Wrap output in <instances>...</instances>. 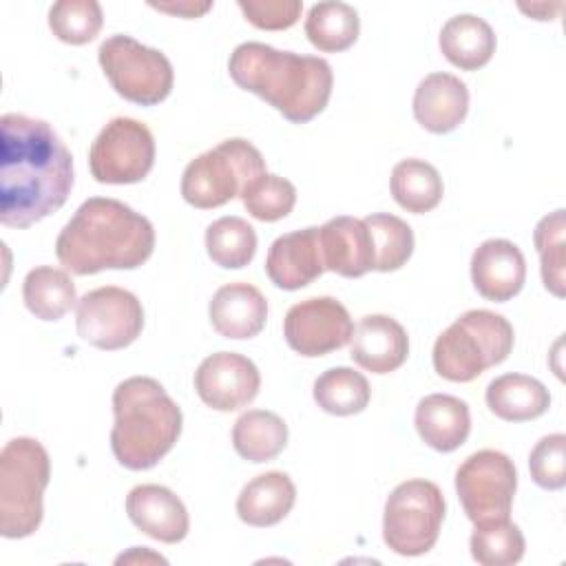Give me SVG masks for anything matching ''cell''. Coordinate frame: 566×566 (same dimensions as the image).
I'll list each match as a JSON object with an SVG mask.
<instances>
[{"instance_id":"35","label":"cell","mask_w":566,"mask_h":566,"mask_svg":"<svg viewBox=\"0 0 566 566\" xmlns=\"http://www.w3.org/2000/svg\"><path fill=\"white\" fill-rule=\"evenodd\" d=\"M104 22L97 0H60L49 9L53 35L66 44H86L95 40Z\"/></svg>"},{"instance_id":"6","label":"cell","mask_w":566,"mask_h":566,"mask_svg":"<svg viewBox=\"0 0 566 566\" xmlns=\"http://www.w3.org/2000/svg\"><path fill=\"white\" fill-rule=\"evenodd\" d=\"M51 460L35 438H13L0 453V533L20 539L38 531Z\"/></svg>"},{"instance_id":"10","label":"cell","mask_w":566,"mask_h":566,"mask_svg":"<svg viewBox=\"0 0 566 566\" xmlns=\"http://www.w3.org/2000/svg\"><path fill=\"white\" fill-rule=\"evenodd\" d=\"M515 489V464L506 453L495 449L471 453L455 471V491L467 517L473 524L509 517Z\"/></svg>"},{"instance_id":"8","label":"cell","mask_w":566,"mask_h":566,"mask_svg":"<svg viewBox=\"0 0 566 566\" xmlns=\"http://www.w3.org/2000/svg\"><path fill=\"white\" fill-rule=\"evenodd\" d=\"M444 520V495L429 480L400 482L385 502L382 539L405 557L424 555L433 548Z\"/></svg>"},{"instance_id":"22","label":"cell","mask_w":566,"mask_h":566,"mask_svg":"<svg viewBox=\"0 0 566 566\" xmlns=\"http://www.w3.org/2000/svg\"><path fill=\"white\" fill-rule=\"evenodd\" d=\"M416 431L431 449L455 451L471 431L469 405L449 394H429L416 407Z\"/></svg>"},{"instance_id":"13","label":"cell","mask_w":566,"mask_h":566,"mask_svg":"<svg viewBox=\"0 0 566 566\" xmlns=\"http://www.w3.org/2000/svg\"><path fill=\"white\" fill-rule=\"evenodd\" d=\"M352 316L334 296H312L294 303L283 318V336L287 345L307 358L340 349L352 340Z\"/></svg>"},{"instance_id":"12","label":"cell","mask_w":566,"mask_h":566,"mask_svg":"<svg viewBox=\"0 0 566 566\" xmlns=\"http://www.w3.org/2000/svg\"><path fill=\"white\" fill-rule=\"evenodd\" d=\"M75 325L84 343L106 352L124 349L142 334L144 307L124 287H95L77 301Z\"/></svg>"},{"instance_id":"18","label":"cell","mask_w":566,"mask_h":566,"mask_svg":"<svg viewBox=\"0 0 566 566\" xmlns=\"http://www.w3.org/2000/svg\"><path fill=\"white\" fill-rule=\"evenodd\" d=\"M349 356L371 374H389L409 356L407 332L387 314H367L354 327Z\"/></svg>"},{"instance_id":"28","label":"cell","mask_w":566,"mask_h":566,"mask_svg":"<svg viewBox=\"0 0 566 566\" xmlns=\"http://www.w3.org/2000/svg\"><path fill=\"white\" fill-rule=\"evenodd\" d=\"M360 31L358 11L338 0L316 2L310 7L305 18L307 40L325 53H338L349 49Z\"/></svg>"},{"instance_id":"7","label":"cell","mask_w":566,"mask_h":566,"mask_svg":"<svg viewBox=\"0 0 566 566\" xmlns=\"http://www.w3.org/2000/svg\"><path fill=\"white\" fill-rule=\"evenodd\" d=\"M265 170V159L248 139L232 137L197 155L181 175V197L201 210L241 197L245 186Z\"/></svg>"},{"instance_id":"11","label":"cell","mask_w":566,"mask_h":566,"mask_svg":"<svg viewBox=\"0 0 566 566\" xmlns=\"http://www.w3.org/2000/svg\"><path fill=\"white\" fill-rule=\"evenodd\" d=\"M155 164V139L146 124L113 117L88 150L91 175L99 184H137Z\"/></svg>"},{"instance_id":"31","label":"cell","mask_w":566,"mask_h":566,"mask_svg":"<svg viewBox=\"0 0 566 566\" xmlns=\"http://www.w3.org/2000/svg\"><path fill=\"white\" fill-rule=\"evenodd\" d=\"M471 555L482 566H511L524 557V535L509 517L478 522L471 539Z\"/></svg>"},{"instance_id":"3","label":"cell","mask_w":566,"mask_h":566,"mask_svg":"<svg viewBox=\"0 0 566 566\" xmlns=\"http://www.w3.org/2000/svg\"><path fill=\"white\" fill-rule=\"evenodd\" d=\"M234 84L274 106L292 124L314 119L329 102L334 73L327 60L279 51L263 42L239 44L228 62Z\"/></svg>"},{"instance_id":"25","label":"cell","mask_w":566,"mask_h":566,"mask_svg":"<svg viewBox=\"0 0 566 566\" xmlns=\"http://www.w3.org/2000/svg\"><path fill=\"white\" fill-rule=\"evenodd\" d=\"M489 409L506 422L535 420L551 407L548 389L526 374H502L486 387Z\"/></svg>"},{"instance_id":"9","label":"cell","mask_w":566,"mask_h":566,"mask_svg":"<svg viewBox=\"0 0 566 566\" xmlns=\"http://www.w3.org/2000/svg\"><path fill=\"white\" fill-rule=\"evenodd\" d=\"M97 60L115 93L133 104L155 106L172 91L170 60L130 35L115 33L106 38L97 49Z\"/></svg>"},{"instance_id":"16","label":"cell","mask_w":566,"mask_h":566,"mask_svg":"<svg viewBox=\"0 0 566 566\" xmlns=\"http://www.w3.org/2000/svg\"><path fill=\"white\" fill-rule=\"evenodd\" d=\"M526 279L522 250L509 239H486L471 256V281L486 301L504 303L513 298Z\"/></svg>"},{"instance_id":"5","label":"cell","mask_w":566,"mask_h":566,"mask_svg":"<svg viewBox=\"0 0 566 566\" xmlns=\"http://www.w3.org/2000/svg\"><path fill=\"white\" fill-rule=\"evenodd\" d=\"M513 340V325L502 314L469 310L436 338L433 367L451 382H471L484 369L504 363Z\"/></svg>"},{"instance_id":"14","label":"cell","mask_w":566,"mask_h":566,"mask_svg":"<svg viewBox=\"0 0 566 566\" xmlns=\"http://www.w3.org/2000/svg\"><path fill=\"white\" fill-rule=\"evenodd\" d=\"M261 387L256 365L237 352H217L201 360L195 371L199 398L217 411H234L252 402Z\"/></svg>"},{"instance_id":"2","label":"cell","mask_w":566,"mask_h":566,"mask_svg":"<svg viewBox=\"0 0 566 566\" xmlns=\"http://www.w3.org/2000/svg\"><path fill=\"white\" fill-rule=\"evenodd\" d=\"M155 250L153 223L130 206L108 197L86 199L60 230L57 261L73 274L135 270Z\"/></svg>"},{"instance_id":"34","label":"cell","mask_w":566,"mask_h":566,"mask_svg":"<svg viewBox=\"0 0 566 566\" xmlns=\"http://www.w3.org/2000/svg\"><path fill=\"white\" fill-rule=\"evenodd\" d=\"M564 230H566V214L564 208L539 219L533 232V241L542 263V281L548 292L555 296H564Z\"/></svg>"},{"instance_id":"1","label":"cell","mask_w":566,"mask_h":566,"mask_svg":"<svg viewBox=\"0 0 566 566\" xmlns=\"http://www.w3.org/2000/svg\"><path fill=\"white\" fill-rule=\"evenodd\" d=\"M73 188V157L60 135L22 113L0 119V221L29 228L60 210Z\"/></svg>"},{"instance_id":"36","label":"cell","mask_w":566,"mask_h":566,"mask_svg":"<svg viewBox=\"0 0 566 566\" xmlns=\"http://www.w3.org/2000/svg\"><path fill=\"white\" fill-rule=\"evenodd\" d=\"M245 210L259 221H279L287 217L296 203V188L285 177L263 172L241 192Z\"/></svg>"},{"instance_id":"17","label":"cell","mask_w":566,"mask_h":566,"mask_svg":"<svg viewBox=\"0 0 566 566\" xmlns=\"http://www.w3.org/2000/svg\"><path fill=\"white\" fill-rule=\"evenodd\" d=\"M130 522L153 539L177 544L188 535V511L184 502L166 486L139 484L126 495Z\"/></svg>"},{"instance_id":"19","label":"cell","mask_w":566,"mask_h":566,"mask_svg":"<svg viewBox=\"0 0 566 566\" xmlns=\"http://www.w3.org/2000/svg\"><path fill=\"white\" fill-rule=\"evenodd\" d=\"M467 111L469 88L451 73H429L420 80L413 93V117L429 133H451L464 122Z\"/></svg>"},{"instance_id":"39","label":"cell","mask_w":566,"mask_h":566,"mask_svg":"<svg viewBox=\"0 0 566 566\" xmlns=\"http://www.w3.org/2000/svg\"><path fill=\"white\" fill-rule=\"evenodd\" d=\"M150 7L166 11L170 15H179V18H199L203 15L208 9H212V2H150Z\"/></svg>"},{"instance_id":"4","label":"cell","mask_w":566,"mask_h":566,"mask_svg":"<svg viewBox=\"0 0 566 566\" xmlns=\"http://www.w3.org/2000/svg\"><path fill=\"white\" fill-rule=\"evenodd\" d=\"M113 413L111 449L115 460L130 471L155 467L181 433L179 405L159 380L148 376H130L115 387Z\"/></svg>"},{"instance_id":"33","label":"cell","mask_w":566,"mask_h":566,"mask_svg":"<svg viewBox=\"0 0 566 566\" xmlns=\"http://www.w3.org/2000/svg\"><path fill=\"white\" fill-rule=\"evenodd\" d=\"M365 226L374 245V270L394 272L402 268L413 252V230L407 221L389 212L367 214Z\"/></svg>"},{"instance_id":"23","label":"cell","mask_w":566,"mask_h":566,"mask_svg":"<svg viewBox=\"0 0 566 566\" xmlns=\"http://www.w3.org/2000/svg\"><path fill=\"white\" fill-rule=\"evenodd\" d=\"M296 502V486L283 471H268L252 478L237 497V515L250 526L279 524Z\"/></svg>"},{"instance_id":"29","label":"cell","mask_w":566,"mask_h":566,"mask_svg":"<svg viewBox=\"0 0 566 566\" xmlns=\"http://www.w3.org/2000/svg\"><path fill=\"white\" fill-rule=\"evenodd\" d=\"M391 195L400 208L413 214L433 210L444 192L440 172L424 159H402L391 170Z\"/></svg>"},{"instance_id":"20","label":"cell","mask_w":566,"mask_h":566,"mask_svg":"<svg viewBox=\"0 0 566 566\" xmlns=\"http://www.w3.org/2000/svg\"><path fill=\"white\" fill-rule=\"evenodd\" d=\"M318 237L325 270L347 279H356L374 270L371 234L363 219L347 214L334 217L318 228Z\"/></svg>"},{"instance_id":"26","label":"cell","mask_w":566,"mask_h":566,"mask_svg":"<svg viewBox=\"0 0 566 566\" xmlns=\"http://www.w3.org/2000/svg\"><path fill=\"white\" fill-rule=\"evenodd\" d=\"M234 451L248 462H268L287 444V424L274 411L250 409L232 427Z\"/></svg>"},{"instance_id":"30","label":"cell","mask_w":566,"mask_h":566,"mask_svg":"<svg viewBox=\"0 0 566 566\" xmlns=\"http://www.w3.org/2000/svg\"><path fill=\"white\" fill-rule=\"evenodd\" d=\"M369 382L352 367H332L314 380L316 405L332 416H354L369 405Z\"/></svg>"},{"instance_id":"15","label":"cell","mask_w":566,"mask_h":566,"mask_svg":"<svg viewBox=\"0 0 566 566\" xmlns=\"http://www.w3.org/2000/svg\"><path fill=\"white\" fill-rule=\"evenodd\" d=\"M265 272L281 290H301L325 272L318 228L310 226L274 239L265 256Z\"/></svg>"},{"instance_id":"21","label":"cell","mask_w":566,"mask_h":566,"mask_svg":"<svg viewBox=\"0 0 566 566\" xmlns=\"http://www.w3.org/2000/svg\"><path fill=\"white\" fill-rule=\"evenodd\" d=\"M210 323L223 338H252L256 336L268 318V301L259 287L234 281L221 285L208 305Z\"/></svg>"},{"instance_id":"37","label":"cell","mask_w":566,"mask_h":566,"mask_svg":"<svg viewBox=\"0 0 566 566\" xmlns=\"http://www.w3.org/2000/svg\"><path fill=\"white\" fill-rule=\"evenodd\" d=\"M528 471L537 486L546 491L564 489L566 484V436H544L528 455Z\"/></svg>"},{"instance_id":"24","label":"cell","mask_w":566,"mask_h":566,"mask_svg":"<svg viewBox=\"0 0 566 566\" xmlns=\"http://www.w3.org/2000/svg\"><path fill=\"white\" fill-rule=\"evenodd\" d=\"M440 51L453 66L478 71L495 53V33L486 20L473 13H458L440 31Z\"/></svg>"},{"instance_id":"38","label":"cell","mask_w":566,"mask_h":566,"mask_svg":"<svg viewBox=\"0 0 566 566\" xmlns=\"http://www.w3.org/2000/svg\"><path fill=\"white\" fill-rule=\"evenodd\" d=\"M245 20L256 29L281 31L296 24L303 11L301 0H239Z\"/></svg>"},{"instance_id":"27","label":"cell","mask_w":566,"mask_h":566,"mask_svg":"<svg viewBox=\"0 0 566 566\" xmlns=\"http://www.w3.org/2000/svg\"><path fill=\"white\" fill-rule=\"evenodd\" d=\"M22 298L35 318L60 321L77 303V292L66 270L40 265L24 276Z\"/></svg>"},{"instance_id":"32","label":"cell","mask_w":566,"mask_h":566,"mask_svg":"<svg viewBox=\"0 0 566 566\" xmlns=\"http://www.w3.org/2000/svg\"><path fill=\"white\" fill-rule=\"evenodd\" d=\"M206 252L219 268H245L256 252V232L241 217H219L206 228Z\"/></svg>"}]
</instances>
